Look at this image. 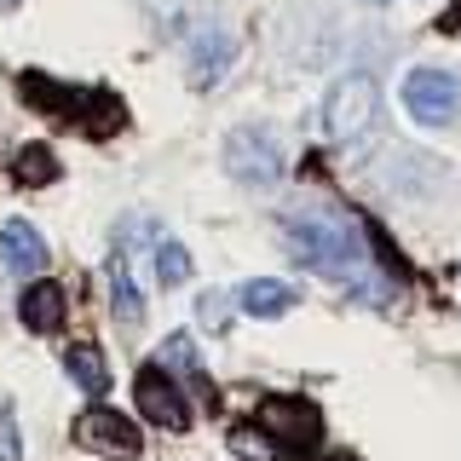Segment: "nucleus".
Segmentation results:
<instances>
[{
  "label": "nucleus",
  "mask_w": 461,
  "mask_h": 461,
  "mask_svg": "<svg viewBox=\"0 0 461 461\" xmlns=\"http://www.w3.org/2000/svg\"><path fill=\"white\" fill-rule=\"evenodd\" d=\"M288 249L323 277H352V266L364 259V237L352 230V220L306 213V220H288Z\"/></svg>",
  "instance_id": "f257e3e1"
},
{
  "label": "nucleus",
  "mask_w": 461,
  "mask_h": 461,
  "mask_svg": "<svg viewBox=\"0 0 461 461\" xmlns=\"http://www.w3.org/2000/svg\"><path fill=\"white\" fill-rule=\"evenodd\" d=\"M375 115H381V86H375L369 69H357V76L335 81V93H329V104H323V127H329L335 144H352L375 127Z\"/></svg>",
  "instance_id": "f03ea898"
},
{
  "label": "nucleus",
  "mask_w": 461,
  "mask_h": 461,
  "mask_svg": "<svg viewBox=\"0 0 461 461\" xmlns=\"http://www.w3.org/2000/svg\"><path fill=\"white\" fill-rule=\"evenodd\" d=\"M259 427L277 438L283 456H306V450L323 444V415H317L306 398H266L259 403Z\"/></svg>",
  "instance_id": "7ed1b4c3"
},
{
  "label": "nucleus",
  "mask_w": 461,
  "mask_h": 461,
  "mask_svg": "<svg viewBox=\"0 0 461 461\" xmlns=\"http://www.w3.org/2000/svg\"><path fill=\"white\" fill-rule=\"evenodd\" d=\"M403 110L421 127H450L461 115V81L444 76V69H410V81H403Z\"/></svg>",
  "instance_id": "20e7f679"
},
{
  "label": "nucleus",
  "mask_w": 461,
  "mask_h": 461,
  "mask_svg": "<svg viewBox=\"0 0 461 461\" xmlns=\"http://www.w3.org/2000/svg\"><path fill=\"white\" fill-rule=\"evenodd\" d=\"M76 444H81V450L110 456V461H139V450H144L139 427L127 421L122 410H110V403H93V410H81V421H76Z\"/></svg>",
  "instance_id": "39448f33"
},
{
  "label": "nucleus",
  "mask_w": 461,
  "mask_h": 461,
  "mask_svg": "<svg viewBox=\"0 0 461 461\" xmlns=\"http://www.w3.org/2000/svg\"><path fill=\"white\" fill-rule=\"evenodd\" d=\"M225 173L237 185L266 191V185H277V173H283V150L266 133H254V127H237V133L225 139Z\"/></svg>",
  "instance_id": "423d86ee"
},
{
  "label": "nucleus",
  "mask_w": 461,
  "mask_h": 461,
  "mask_svg": "<svg viewBox=\"0 0 461 461\" xmlns=\"http://www.w3.org/2000/svg\"><path fill=\"white\" fill-rule=\"evenodd\" d=\"M133 403H139V415H144V421H156V427H167V432H185V427H191V403H185L179 381H173V375H167L162 364L139 369Z\"/></svg>",
  "instance_id": "0eeeda50"
},
{
  "label": "nucleus",
  "mask_w": 461,
  "mask_h": 461,
  "mask_svg": "<svg viewBox=\"0 0 461 461\" xmlns=\"http://www.w3.org/2000/svg\"><path fill=\"white\" fill-rule=\"evenodd\" d=\"M0 254H6V266L18 271V277H41V271H47V242H41V230L29 220L0 225Z\"/></svg>",
  "instance_id": "6e6552de"
},
{
  "label": "nucleus",
  "mask_w": 461,
  "mask_h": 461,
  "mask_svg": "<svg viewBox=\"0 0 461 461\" xmlns=\"http://www.w3.org/2000/svg\"><path fill=\"white\" fill-rule=\"evenodd\" d=\"M18 312H23V323L35 329V335H52V329L64 323V288H58L52 277H35V283L23 288Z\"/></svg>",
  "instance_id": "1a4fd4ad"
},
{
  "label": "nucleus",
  "mask_w": 461,
  "mask_h": 461,
  "mask_svg": "<svg viewBox=\"0 0 461 461\" xmlns=\"http://www.w3.org/2000/svg\"><path fill=\"white\" fill-rule=\"evenodd\" d=\"M237 306L249 312V317H283L288 306H294V288H288V283H271V277H254V283H242Z\"/></svg>",
  "instance_id": "9d476101"
},
{
  "label": "nucleus",
  "mask_w": 461,
  "mask_h": 461,
  "mask_svg": "<svg viewBox=\"0 0 461 461\" xmlns=\"http://www.w3.org/2000/svg\"><path fill=\"white\" fill-rule=\"evenodd\" d=\"M64 364H69V381H76L81 393H93V398L110 393V369H104V352H98V346H69Z\"/></svg>",
  "instance_id": "9b49d317"
},
{
  "label": "nucleus",
  "mask_w": 461,
  "mask_h": 461,
  "mask_svg": "<svg viewBox=\"0 0 461 461\" xmlns=\"http://www.w3.org/2000/svg\"><path fill=\"white\" fill-rule=\"evenodd\" d=\"M225 64H230V35L202 29V35H196V58H191V86H208Z\"/></svg>",
  "instance_id": "f8f14e48"
},
{
  "label": "nucleus",
  "mask_w": 461,
  "mask_h": 461,
  "mask_svg": "<svg viewBox=\"0 0 461 461\" xmlns=\"http://www.w3.org/2000/svg\"><path fill=\"white\" fill-rule=\"evenodd\" d=\"M156 364H162L173 381H202V357H196L191 335H167V346L156 352Z\"/></svg>",
  "instance_id": "ddd939ff"
},
{
  "label": "nucleus",
  "mask_w": 461,
  "mask_h": 461,
  "mask_svg": "<svg viewBox=\"0 0 461 461\" xmlns=\"http://www.w3.org/2000/svg\"><path fill=\"white\" fill-rule=\"evenodd\" d=\"M12 173H18L23 185H52L58 179V156L47 150V144H23V150L12 156Z\"/></svg>",
  "instance_id": "4468645a"
},
{
  "label": "nucleus",
  "mask_w": 461,
  "mask_h": 461,
  "mask_svg": "<svg viewBox=\"0 0 461 461\" xmlns=\"http://www.w3.org/2000/svg\"><path fill=\"white\" fill-rule=\"evenodd\" d=\"M230 450H237L242 461H283L277 438H271L266 427H230Z\"/></svg>",
  "instance_id": "2eb2a0df"
},
{
  "label": "nucleus",
  "mask_w": 461,
  "mask_h": 461,
  "mask_svg": "<svg viewBox=\"0 0 461 461\" xmlns=\"http://www.w3.org/2000/svg\"><path fill=\"white\" fill-rule=\"evenodd\" d=\"M110 294H115V312H122V323H127V329H139V323H144V300H139L133 277H127V266L110 277Z\"/></svg>",
  "instance_id": "dca6fc26"
},
{
  "label": "nucleus",
  "mask_w": 461,
  "mask_h": 461,
  "mask_svg": "<svg viewBox=\"0 0 461 461\" xmlns=\"http://www.w3.org/2000/svg\"><path fill=\"white\" fill-rule=\"evenodd\" d=\"M156 277H162L167 288L191 283V254H185L179 242H162V249H156Z\"/></svg>",
  "instance_id": "f3484780"
},
{
  "label": "nucleus",
  "mask_w": 461,
  "mask_h": 461,
  "mask_svg": "<svg viewBox=\"0 0 461 461\" xmlns=\"http://www.w3.org/2000/svg\"><path fill=\"white\" fill-rule=\"evenodd\" d=\"M196 317H202V323H208V329H225V317H230V294H202Z\"/></svg>",
  "instance_id": "a211bd4d"
},
{
  "label": "nucleus",
  "mask_w": 461,
  "mask_h": 461,
  "mask_svg": "<svg viewBox=\"0 0 461 461\" xmlns=\"http://www.w3.org/2000/svg\"><path fill=\"white\" fill-rule=\"evenodd\" d=\"M0 461H23V444H18V421L0 415Z\"/></svg>",
  "instance_id": "6ab92c4d"
},
{
  "label": "nucleus",
  "mask_w": 461,
  "mask_h": 461,
  "mask_svg": "<svg viewBox=\"0 0 461 461\" xmlns=\"http://www.w3.org/2000/svg\"><path fill=\"white\" fill-rule=\"evenodd\" d=\"M444 29H461V0H456V12H450V18H444Z\"/></svg>",
  "instance_id": "aec40b11"
},
{
  "label": "nucleus",
  "mask_w": 461,
  "mask_h": 461,
  "mask_svg": "<svg viewBox=\"0 0 461 461\" xmlns=\"http://www.w3.org/2000/svg\"><path fill=\"white\" fill-rule=\"evenodd\" d=\"M329 461H357V456H352V450H340V456H329Z\"/></svg>",
  "instance_id": "412c9836"
}]
</instances>
